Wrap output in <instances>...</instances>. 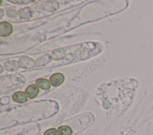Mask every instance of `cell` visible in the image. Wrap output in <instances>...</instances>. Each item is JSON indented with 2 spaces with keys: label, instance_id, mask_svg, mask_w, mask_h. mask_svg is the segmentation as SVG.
I'll return each mask as SVG.
<instances>
[{
  "label": "cell",
  "instance_id": "1",
  "mask_svg": "<svg viewBox=\"0 0 153 135\" xmlns=\"http://www.w3.org/2000/svg\"><path fill=\"white\" fill-rule=\"evenodd\" d=\"M13 32L12 26L7 22H2L0 24V36L4 37L9 36Z\"/></svg>",
  "mask_w": 153,
  "mask_h": 135
},
{
  "label": "cell",
  "instance_id": "4",
  "mask_svg": "<svg viewBox=\"0 0 153 135\" xmlns=\"http://www.w3.org/2000/svg\"><path fill=\"white\" fill-rule=\"evenodd\" d=\"M27 95L23 92H17L13 95V100L19 103H24L27 101Z\"/></svg>",
  "mask_w": 153,
  "mask_h": 135
},
{
  "label": "cell",
  "instance_id": "6",
  "mask_svg": "<svg viewBox=\"0 0 153 135\" xmlns=\"http://www.w3.org/2000/svg\"><path fill=\"white\" fill-rule=\"evenodd\" d=\"M36 85L44 90H47L48 89H50V84L51 83L47 79H38L36 80Z\"/></svg>",
  "mask_w": 153,
  "mask_h": 135
},
{
  "label": "cell",
  "instance_id": "2",
  "mask_svg": "<svg viewBox=\"0 0 153 135\" xmlns=\"http://www.w3.org/2000/svg\"><path fill=\"white\" fill-rule=\"evenodd\" d=\"M39 92V87L36 84H31L26 89L25 93L29 98L32 99L35 98Z\"/></svg>",
  "mask_w": 153,
  "mask_h": 135
},
{
  "label": "cell",
  "instance_id": "3",
  "mask_svg": "<svg viewBox=\"0 0 153 135\" xmlns=\"http://www.w3.org/2000/svg\"><path fill=\"white\" fill-rule=\"evenodd\" d=\"M64 81V76L61 73H55L50 77V83L54 86L61 84Z\"/></svg>",
  "mask_w": 153,
  "mask_h": 135
},
{
  "label": "cell",
  "instance_id": "7",
  "mask_svg": "<svg viewBox=\"0 0 153 135\" xmlns=\"http://www.w3.org/2000/svg\"><path fill=\"white\" fill-rule=\"evenodd\" d=\"M59 135H71L72 134V130L71 128L68 125H62L58 128Z\"/></svg>",
  "mask_w": 153,
  "mask_h": 135
},
{
  "label": "cell",
  "instance_id": "5",
  "mask_svg": "<svg viewBox=\"0 0 153 135\" xmlns=\"http://www.w3.org/2000/svg\"><path fill=\"white\" fill-rule=\"evenodd\" d=\"M19 65L23 68H30L34 65L33 61L27 57H23L19 61Z\"/></svg>",
  "mask_w": 153,
  "mask_h": 135
},
{
  "label": "cell",
  "instance_id": "8",
  "mask_svg": "<svg viewBox=\"0 0 153 135\" xmlns=\"http://www.w3.org/2000/svg\"><path fill=\"white\" fill-rule=\"evenodd\" d=\"M44 135H59L58 131L54 128H50L45 131V132L44 133Z\"/></svg>",
  "mask_w": 153,
  "mask_h": 135
}]
</instances>
